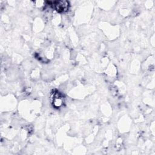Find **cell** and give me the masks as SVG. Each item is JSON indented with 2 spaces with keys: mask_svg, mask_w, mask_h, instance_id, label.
<instances>
[{
  "mask_svg": "<svg viewBox=\"0 0 155 155\" xmlns=\"http://www.w3.org/2000/svg\"><path fill=\"white\" fill-rule=\"evenodd\" d=\"M55 9L58 12H65L68 9V4L67 1H56L53 2Z\"/></svg>",
  "mask_w": 155,
  "mask_h": 155,
  "instance_id": "obj_1",
  "label": "cell"
}]
</instances>
